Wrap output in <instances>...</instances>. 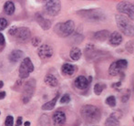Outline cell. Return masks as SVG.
Listing matches in <instances>:
<instances>
[{
	"mask_svg": "<svg viewBox=\"0 0 134 126\" xmlns=\"http://www.w3.org/2000/svg\"><path fill=\"white\" fill-rule=\"evenodd\" d=\"M7 20L4 18H0V31L1 30H4L5 28L7 27Z\"/></svg>",
	"mask_w": 134,
	"mask_h": 126,
	"instance_id": "cell-28",
	"label": "cell"
},
{
	"mask_svg": "<svg viewBox=\"0 0 134 126\" xmlns=\"http://www.w3.org/2000/svg\"><path fill=\"white\" fill-rule=\"evenodd\" d=\"M58 97H59V94L58 93L56 97L53 98L51 101H48V102L44 103V104L42 105V107H41V109H42L43 111H51V110H53V109L55 108V105H56L57 101H58Z\"/></svg>",
	"mask_w": 134,
	"mask_h": 126,
	"instance_id": "cell-21",
	"label": "cell"
},
{
	"mask_svg": "<svg viewBox=\"0 0 134 126\" xmlns=\"http://www.w3.org/2000/svg\"><path fill=\"white\" fill-rule=\"evenodd\" d=\"M40 123L42 126H50L49 118L47 115H42L40 118Z\"/></svg>",
	"mask_w": 134,
	"mask_h": 126,
	"instance_id": "cell-26",
	"label": "cell"
},
{
	"mask_svg": "<svg viewBox=\"0 0 134 126\" xmlns=\"http://www.w3.org/2000/svg\"><path fill=\"white\" fill-rule=\"evenodd\" d=\"M15 37L20 42H25V41H27L30 39L31 32L27 28H19V29H16Z\"/></svg>",
	"mask_w": 134,
	"mask_h": 126,
	"instance_id": "cell-11",
	"label": "cell"
},
{
	"mask_svg": "<svg viewBox=\"0 0 134 126\" xmlns=\"http://www.w3.org/2000/svg\"><path fill=\"white\" fill-rule=\"evenodd\" d=\"M5 126H13L14 125V118H13V116L8 115L7 118H5Z\"/></svg>",
	"mask_w": 134,
	"mask_h": 126,
	"instance_id": "cell-27",
	"label": "cell"
},
{
	"mask_svg": "<svg viewBox=\"0 0 134 126\" xmlns=\"http://www.w3.org/2000/svg\"><path fill=\"white\" fill-rule=\"evenodd\" d=\"M75 70H76V68L74 65L69 63H65L62 65L61 67V72L65 76H72L74 74Z\"/></svg>",
	"mask_w": 134,
	"mask_h": 126,
	"instance_id": "cell-18",
	"label": "cell"
},
{
	"mask_svg": "<svg viewBox=\"0 0 134 126\" xmlns=\"http://www.w3.org/2000/svg\"><path fill=\"white\" fill-rule=\"evenodd\" d=\"M117 10L120 11V13L126 14L130 19L133 20V18H134L133 4L129 3V2H126V1L120 2V3H118V5H117Z\"/></svg>",
	"mask_w": 134,
	"mask_h": 126,
	"instance_id": "cell-8",
	"label": "cell"
},
{
	"mask_svg": "<svg viewBox=\"0 0 134 126\" xmlns=\"http://www.w3.org/2000/svg\"><path fill=\"white\" fill-rule=\"evenodd\" d=\"M54 51L51 46L48 44H43L37 50V55L41 59H48L52 57Z\"/></svg>",
	"mask_w": 134,
	"mask_h": 126,
	"instance_id": "cell-10",
	"label": "cell"
},
{
	"mask_svg": "<svg viewBox=\"0 0 134 126\" xmlns=\"http://www.w3.org/2000/svg\"><path fill=\"white\" fill-rule=\"evenodd\" d=\"M53 122H54V124L55 125H62L65 123L66 122V114L64 112L62 111H57L56 112L53 114Z\"/></svg>",
	"mask_w": 134,
	"mask_h": 126,
	"instance_id": "cell-14",
	"label": "cell"
},
{
	"mask_svg": "<svg viewBox=\"0 0 134 126\" xmlns=\"http://www.w3.org/2000/svg\"><path fill=\"white\" fill-rule=\"evenodd\" d=\"M81 55H82L81 50H80V48H78V47H73V48L70 50V52H69L70 58L75 61H79V59L81 58Z\"/></svg>",
	"mask_w": 134,
	"mask_h": 126,
	"instance_id": "cell-23",
	"label": "cell"
},
{
	"mask_svg": "<svg viewBox=\"0 0 134 126\" xmlns=\"http://www.w3.org/2000/svg\"><path fill=\"white\" fill-rule=\"evenodd\" d=\"M36 90V80L31 79V80H27L24 85L23 93H22V101L24 103H27L28 101L31 100L32 96Z\"/></svg>",
	"mask_w": 134,
	"mask_h": 126,
	"instance_id": "cell-5",
	"label": "cell"
},
{
	"mask_svg": "<svg viewBox=\"0 0 134 126\" xmlns=\"http://www.w3.org/2000/svg\"><path fill=\"white\" fill-rule=\"evenodd\" d=\"M120 117H121V114H120V112H113L107 119L105 126H120L119 119Z\"/></svg>",
	"mask_w": 134,
	"mask_h": 126,
	"instance_id": "cell-15",
	"label": "cell"
},
{
	"mask_svg": "<svg viewBox=\"0 0 134 126\" xmlns=\"http://www.w3.org/2000/svg\"><path fill=\"white\" fill-rule=\"evenodd\" d=\"M5 95H7L5 91H0V100H3L5 97Z\"/></svg>",
	"mask_w": 134,
	"mask_h": 126,
	"instance_id": "cell-35",
	"label": "cell"
},
{
	"mask_svg": "<svg viewBox=\"0 0 134 126\" xmlns=\"http://www.w3.org/2000/svg\"><path fill=\"white\" fill-rule=\"evenodd\" d=\"M75 23L73 20H68L64 23H58L55 26L54 31L61 37H70L74 32Z\"/></svg>",
	"mask_w": 134,
	"mask_h": 126,
	"instance_id": "cell-4",
	"label": "cell"
},
{
	"mask_svg": "<svg viewBox=\"0 0 134 126\" xmlns=\"http://www.w3.org/2000/svg\"><path fill=\"white\" fill-rule=\"evenodd\" d=\"M40 42H41V39H39V37H35L32 39V45H33L34 47H38Z\"/></svg>",
	"mask_w": 134,
	"mask_h": 126,
	"instance_id": "cell-31",
	"label": "cell"
},
{
	"mask_svg": "<svg viewBox=\"0 0 134 126\" xmlns=\"http://www.w3.org/2000/svg\"><path fill=\"white\" fill-rule=\"evenodd\" d=\"M15 9H16V7H15V4L12 1H7L5 3L4 11H5V13L7 15H8V16L13 15L15 12Z\"/></svg>",
	"mask_w": 134,
	"mask_h": 126,
	"instance_id": "cell-22",
	"label": "cell"
},
{
	"mask_svg": "<svg viewBox=\"0 0 134 126\" xmlns=\"http://www.w3.org/2000/svg\"><path fill=\"white\" fill-rule=\"evenodd\" d=\"M69 101H70V96L68 94V93L64 94L60 98V103H63L64 104V103H69Z\"/></svg>",
	"mask_w": 134,
	"mask_h": 126,
	"instance_id": "cell-29",
	"label": "cell"
},
{
	"mask_svg": "<svg viewBox=\"0 0 134 126\" xmlns=\"http://www.w3.org/2000/svg\"><path fill=\"white\" fill-rule=\"evenodd\" d=\"M3 85H4V82L2 81V80H0V89H1V88L3 87Z\"/></svg>",
	"mask_w": 134,
	"mask_h": 126,
	"instance_id": "cell-37",
	"label": "cell"
},
{
	"mask_svg": "<svg viewBox=\"0 0 134 126\" xmlns=\"http://www.w3.org/2000/svg\"><path fill=\"white\" fill-rule=\"evenodd\" d=\"M80 115L87 123H96L100 120L101 112L95 105L87 104L81 107Z\"/></svg>",
	"mask_w": 134,
	"mask_h": 126,
	"instance_id": "cell-1",
	"label": "cell"
},
{
	"mask_svg": "<svg viewBox=\"0 0 134 126\" xmlns=\"http://www.w3.org/2000/svg\"><path fill=\"white\" fill-rule=\"evenodd\" d=\"M77 14L82 18H85L88 21H104L106 20V15L103 12V10L99 8L92 9H82V10L77 11Z\"/></svg>",
	"mask_w": 134,
	"mask_h": 126,
	"instance_id": "cell-2",
	"label": "cell"
},
{
	"mask_svg": "<svg viewBox=\"0 0 134 126\" xmlns=\"http://www.w3.org/2000/svg\"><path fill=\"white\" fill-rule=\"evenodd\" d=\"M106 84H103V83H97L95 84L94 86V92H95L96 95H100L101 92L103 91V90L106 89Z\"/></svg>",
	"mask_w": 134,
	"mask_h": 126,
	"instance_id": "cell-24",
	"label": "cell"
},
{
	"mask_svg": "<svg viewBox=\"0 0 134 126\" xmlns=\"http://www.w3.org/2000/svg\"><path fill=\"white\" fill-rule=\"evenodd\" d=\"M5 37L2 33H0V47H4L5 46Z\"/></svg>",
	"mask_w": 134,
	"mask_h": 126,
	"instance_id": "cell-32",
	"label": "cell"
},
{
	"mask_svg": "<svg viewBox=\"0 0 134 126\" xmlns=\"http://www.w3.org/2000/svg\"><path fill=\"white\" fill-rule=\"evenodd\" d=\"M24 125H25V126H30V123H29V122H26V123H24Z\"/></svg>",
	"mask_w": 134,
	"mask_h": 126,
	"instance_id": "cell-36",
	"label": "cell"
},
{
	"mask_svg": "<svg viewBox=\"0 0 134 126\" xmlns=\"http://www.w3.org/2000/svg\"><path fill=\"white\" fill-rule=\"evenodd\" d=\"M90 83V82L88 81V79H87L85 76H82V75L77 77V78L75 79V81H74L75 87L79 90H86L87 88L88 87Z\"/></svg>",
	"mask_w": 134,
	"mask_h": 126,
	"instance_id": "cell-12",
	"label": "cell"
},
{
	"mask_svg": "<svg viewBox=\"0 0 134 126\" xmlns=\"http://www.w3.org/2000/svg\"><path fill=\"white\" fill-rule=\"evenodd\" d=\"M36 20L38 23V25L42 28L44 30H48L51 27V21L49 19H46L44 18L40 14H36Z\"/></svg>",
	"mask_w": 134,
	"mask_h": 126,
	"instance_id": "cell-16",
	"label": "cell"
},
{
	"mask_svg": "<svg viewBox=\"0 0 134 126\" xmlns=\"http://www.w3.org/2000/svg\"><path fill=\"white\" fill-rule=\"evenodd\" d=\"M128 67V61L126 59H119L115 62L111 63L109 69V73L110 76H117L122 70Z\"/></svg>",
	"mask_w": 134,
	"mask_h": 126,
	"instance_id": "cell-7",
	"label": "cell"
},
{
	"mask_svg": "<svg viewBox=\"0 0 134 126\" xmlns=\"http://www.w3.org/2000/svg\"><path fill=\"white\" fill-rule=\"evenodd\" d=\"M126 50L129 53H133V41L131 40L126 44Z\"/></svg>",
	"mask_w": 134,
	"mask_h": 126,
	"instance_id": "cell-30",
	"label": "cell"
},
{
	"mask_svg": "<svg viewBox=\"0 0 134 126\" xmlns=\"http://www.w3.org/2000/svg\"><path fill=\"white\" fill-rule=\"evenodd\" d=\"M110 35L109 30H99L94 34V39L99 41H105Z\"/></svg>",
	"mask_w": 134,
	"mask_h": 126,
	"instance_id": "cell-20",
	"label": "cell"
},
{
	"mask_svg": "<svg viewBox=\"0 0 134 126\" xmlns=\"http://www.w3.org/2000/svg\"><path fill=\"white\" fill-rule=\"evenodd\" d=\"M44 8H45V11H46L49 16L55 17L60 12L61 3H60V1H54V0L47 1Z\"/></svg>",
	"mask_w": 134,
	"mask_h": 126,
	"instance_id": "cell-9",
	"label": "cell"
},
{
	"mask_svg": "<svg viewBox=\"0 0 134 126\" xmlns=\"http://www.w3.org/2000/svg\"><path fill=\"white\" fill-rule=\"evenodd\" d=\"M116 18V23L120 30L126 36L131 37L133 36V23L132 20L130 19L128 17L121 14H118L115 16Z\"/></svg>",
	"mask_w": 134,
	"mask_h": 126,
	"instance_id": "cell-3",
	"label": "cell"
},
{
	"mask_svg": "<svg viewBox=\"0 0 134 126\" xmlns=\"http://www.w3.org/2000/svg\"><path fill=\"white\" fill-rule=\"evenodd\" d=\"M16 29H18V28L15 27V26H14V27H12L10 29H9L8 34H9V35H11V36H15V34H16Z\"/></svg>",
	"mask_w": 134,
	"mask_h": 126,
	"instance_id": "cell-33",
	"label": "cell"
},
{
	"mask_svg": "<svg viewBox=\"0 0 134 126\" xmlns=\"http://www.w3.org/2000/svg\"><path fill=\"white\" fill-rule=\"evenodd\" d=\"M22 124V117H18L16 120V126H20Z\"/></svg>",
	"mask_w": 134,
	"mask_h": 126,
	"instance_id": "cell-34",
	"label": "cell"
},
{
	"mask_svg": "<svg viewBox=\"0 0 134 126\" xmlns=\"http://www.w3.org/2000/svg\"><path fill=\"white\" fill-rule=\"evenodd\" d=\"M44 81L50 87H57L58 85V80L57 79V77L53 74H50V73L45 76Z\"/></svg>",
	"mask_w": 134,
	"mask_h": 126,
	"instance_id": "cell-19",
	"label": "cell"
},
{
	"mask_svg": "<svg viewBox=\"0 0 134 126\" xmlns=\"http://www.w3.org/2000/svg\"><path fill=\"white\" fill-rule=\"evenodd\" d=\"M34 71V65L29 58H26L20 64L19 77L20 79H27L29 74Z\"/></svg>",
	"mask_w": 134,
	"mask_h": 126,
	"instance_id": "cell-6",
	"label": "cell"
},
{
	"mask_svg": "<svg viewBox=\"0 0 134 126\" xmlns=\"http://www.w3.org/2000/svg\"><path fill=\"white\" fill-rule=\"evenodd\" d=\"M24 56V52L20 50H15L9 54L8 56V59L10 62H13V63H16L18 61H19L20 59L23 58Z\"/></svg>",
	"mask_w": 134,
	"mask_h": 126,
	"instance_id": "cell-17",
	"label": "cell"
},
{
	"mask_svg": "<svg viewBox=\"0 0 134 126\" xmlns=\"http://www.w3.org/2000/svg\"><path fill=\"white\" fill-rule=\"evenodd\" d=\"M116 98L114 97V96H109V97L106 99V104H108L109 106L110 107H114L116 106Z\"/></svg>",
	"mask_w": 134,
	"mask_h": 126,
	"instance_id": "cell-25",
	"label": "cell"
},
{
	"mask_svg": "<svg viewBox=\"0 0 134 126\" xmlns=\"http://www.w3.org/2000/svg\"><path fill=\"white\" fill-rule=\"evenodd\" d=\"M122 40V36L120 35V33H119L118 31H114L113 33H111L109 37V42L111 46H119V45L121 44Z\"/></svg>",
	"mask_w": 134,
	"mask_h": 126,
	"instance_id": "cell-13",
	"label": "cell"
},
{
	"mask_svg": "<svg viewBox=\"0 0 134 126\" xmlns=\"http://www.w3.org/2000/svg\"><path fill=\"white\" fill-rule=\"evenodd\" d=\"M94 126H95V125H94Z\"/></svg>",
	"mask_w": 134,
	"mask_h": 126,
	"instance_id": "cell-38",
	"label": "cell"
}]
</instances>
